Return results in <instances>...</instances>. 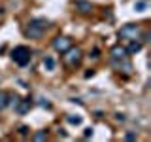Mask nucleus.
Listing matches in <instances>:
<instances>
[{
	"instance_id": "21",
	"label": "nucleus",
	"mask_w": 151,
	"mask_h": 142,
	"mask_svg": "<svg viewBox=\"0 0 151 142\" xmlns=\"http://www.w3.org/2000/svg\"><path fill=\"white\" fill-rule=\"evenodd\" d=\"M83 135H85V138H89V136H93V127H87Z\"/></svg>"
},
{
	"instance_id": "17",
	"label": "nucleus",
	"mask_w": 151,
	"mask_h": 142,
	"mask_svg": "<svg viewBox=\"0 0 151 142\" xmlns=\"http://www.w3.org/2000/svg\"><path fill=\"white\" fill-rule=\"evenodd\" d=\"M145 6H147V2H145V0H138V2L134 4V9H136V12H144Z\"/></svg>"
},
{
	"instance_id": "15",
	"label": "nucleus",
	"mask_w": 151,
	"mask_h": 142,
	"mask_svg": "<svg viewBox=\"0 0 151 142\" xmlns=\"http://www.w3.org/2000/svg\"><path fill=\"white\" fill-rule=\"evenodd\" d=\"M19 99H21L19 95H13V93L9 95V93H8V106H12V108H13V106H15V104L19 102Z\"/></svg>"
},
{
	"instance_id": "4",
	"label": "nucleus",
	"mask_w": 151,
	"mask_h": 142,
	"mask_svg": "<svg viewBox=\"0 0 151 142\" xmlns=\"http://www.w3.org/2000/svg\"><path fill=\"white\" fill-rule=\"evenodd\" d=\"M72 46H74V42H72L70 36H55V40H53V49L57 53H64V51Z\"/></svg>"
},
{
	"instance_id": "7",
	"label": "nucleus",
	"mask_w": 151,
	"mask_h": 142,
	"mask_svg": "<svg viewBox=\"0 0 151 142\" xmlns=\"http://www.w3.org/2000/svg\"><path fill=\"white\" fill-rule=\"evenodd\" d=\"M32 104H34V102H32V99L27 97V99H19V102H17L13 108H15L17 114H21V116H23V114H27V112L32 108Z\"/></svg>"
},
{
	"instance_id": "3",
	"label": "nucleus",
	"mask_w": 151,
	"mask_h": 142,
	"mask_svg": "<svg viewBox=\"0 0 151 142\" xmlns=\"http://www.w3.org/2000/svg\"><path fill=\"white\" fill-rule=\"evenodd\" d=\"M142 34V28L140 25H136V23H127V25H123L119 28V32H117V36L121 38V40H138Z\"/></svg>"
},
{
	"instance_id": "1",
	"label": "nucleus",
	"mask_w": 151,
	"mask_h": 142,
	"mask_svg": "<svg viewBox=\"0 0 151 142\" xmlns=\"http://www.w3.org/2000/svg\"><path fill=\"white\" fill-rule=\"evenodd\" d=\"M12 59H13V63L19 64V66H27L28 63H30V59H32L30 47H27V46H15L12 49Z\"/></svg>"
},
{
	"instance_id": "18",
	"label": "nucleus",
	"mask_w": 151,
	"mask_h": 142,
	"mask_svg": "<svg viewBox=\"0 0 151 142\" xmlns=\"http://www.w3.org/2000/svg\"><path fill=\"white\" fill-rule=\"evenodd\" d=\"M125 140H136V133H132V131H129L125 135Z\"/></svg>"
},
{
	"instance_id": "9",
	"label": "nucleus",
	"mask_w": 151,
	"mask_h": 142,
	"mask_svg": "<svg viewBox=\"0 0 151 142\" xmlns=\"http://www.w3.org/2000/svg\"><path fill=\"white\" fill-rule=\"evenodd\" d=\"M76 12L81 13V15H87V13L93 12V4L89 0H76Z\"/></svg>"
},
{
	"instance_id": "23",
	"label": "nucleus",
	"mask_w": 151,
	"mask_h": 142,
	"mask_svg": "<svg viewBox=\"0 0 151 142\" xmlns=\"http://www.w3.org/2000/svg\"><path fill=\"white\" fill-rule=\"evenodd\" d=\"M98 53H100V51H98L96 47H94V49H93V53H91V57H93V59H98Z\"/></svg>"
},
{
	"instance_id": "10",
	"label": "nucleus",
	"mask_w": 151,
	"mask_h": 142,
	"mask_svg": "<svg viewBox=\"0 0 151 142\" xmlns=\"http://www.w3.org/2000/svg\"><path fill=\"white\" fill-rule=\"evenodd\" d=\"M142 47H144V44H142L140 38H138V40H129V46H127L125 49H127L129 55H136L138 51H142Z\"/></svg>"
},
{
	"instance_id": "14",
	"label": "nucleus",
	"mask_w": 151,
	"mask_h": 142,
	"mask_svg": "<svg viewBox=\"0 0 151 142\" xmlns=\"http://www.w3.org/2000/svg\"><path fill=\"white\" fill-rule=\"evenodd\" d=\"M66 121L70 125H81V116H66Z\"/></svg>"
},
{
	"instance_id": "19",
	"label": "nucleus",
	"mask_w": 151,
	"mask_h": 142,
	"mask_svg": "<svg viewBox=\"0 0 151 142\" xmlns=\"http://www.w3.org/2000/svg\"><path fill=\"white\" fill-rule=\"evenodd\" d=\"M28 131H30V129H28V127H27V125H23V127H21V129H19V135H23V136H27V135H28Z\"/></svg>"
},
{
	"instance_id": "11",
	"label": "nucleus",
	"mask_w": 151,
	"mask_h": 142,
	"mask_svg": "<svg viewBox=\"0 0 151 142\" xmlns=\"http://www.w3.org/2000/svg\"><path fill=\"white\" fill-rule=\"evenodd\" d=\"M28 23H32V25H36V27H40V28H45L49 27V21H47V19H44V17H34V19H30V21Z\"/></svg>"
},
{
	"instance_id": "16",
	"label": "nucleus",
	"mask_w": 151,
	"mask_h": 142,
	"mask_svg": "<svg viewBox=\"0 0 151 142\" xmlns=\"http://www.w3.org/2000/svg\"><path fill=\"white\" fill-rule=\"evenodd\" d=\"M47 138V131H38L36 135H32V140L40 142V140H45Z\"/></svg>"
},
{
	"instance_id": "8",
	"label": "nucleus",
	"mask_w": 151,
	"mask_h": 142,
	"mask_svg": "<svg viewBox=\"0 0 151 142\" xmlns=\"http://www.w3.org/2000/svg\"><path fill=\"white\" fill-rule=\"evenodd\" d=\"M127 57H129V53H127L125 46H121V44L111 46V49H110V59H127Z\"/></svg>"
},
{
	"instance_id": "20",
	"label": "nucleus",
	"mask_w": 151,
	"mask_h": 142,
	"mask_svg": "<svg viewBox=\"0 0 151 142\" xmlns=\"http://www.w3.org/2000/svg\"><path fill=\"white\" fill-rule=\"evenodd\" d=\"M40 104H42V106H45V108H51V102L47 101V99H40Z\"/></svg>"
},
{
	"instance_id": "12",
	"label": "nucleus",
	"mask_w": 151,
	"mask_h": 142,
	"mask_svg": "<svg viewBox=\"0 0 151 142\" xmlns=\"http://www.w3.org/2000/svg\"><path fill=\"white\" fill-rule=\"evenodd\" d=\"M44 68L45 70H55V59L53 57H45L44 59Z\"/></svg>"
},
{
	"instance_id": "2",
	"label": "nucleus",
	"mask_w": 151,
	"mask_h": 142,
	"mask_svg": "<svg viewBox=\"0 0 151 142\" xmlns=\"http://www.w3.org/2000/svg\"><path fill=\"white\" fill-rule=\"evenodd\" d=\"M83 59V51L79 49V47H68V49L63 53V63L68 66V68H76V66H79Z\"/></svg>"
},
{
	"instance_id": "22",
	"label": "nucleus",
	"mask_w": 151,
	"mask_h": 142,
	"mask_svg": "<svg viewBox=\"0 0 151 142\" xmlns=\"http://www.w3.org/2000/svg\"><path fill=\"white\" fill-rule=\"evenodd\" d=\"M115 120L117 121H125L127 117H125V114H115Z\"/></svg>"
},
{
	"instance_id": "13",
	"label": "nucleus",
	"mask_w": 151,
	"mask_h": 142,
	"mask_svg": "<svg viewBox=\"0 0 151 142\" xmlns=\"http://www.w3.org/2000/svg\"><path fill=\"white\" fill-rule=\"evenodd\" d=\"M8 108V93L6 91H0V112Z\"/></svg>"
},
{
	"instance_id": "6",
	"label": "nucleus",
	"mask_w": 151,
	"mask_h": 142,
	"mask_svg": "<svg viewBox=\"0 0 151 142\" xmlns=\"http://www.w3.org/2000/svg\"><path fill=\"white\" fill-rule=\"evenodd\" d=\"M44 32H45L44 28L32 25V23H28V25L23 28V34H25L27 38H30V40H38V38H42V36H44Z\"/></svg>"
},
{
	"instance_id": "5",
	"label": "nucleus",
	"mask_w": 151,
	"mask_h": 142,
	"mask_svg": "<svg viewBox=\"0 0 151 142\" xmlns=\"http://www.w3.org/2000/svg\"><path fill=\"white\" fill-rule=\"evenodd\" d=\"M110 61H111V66L117 70V72H123L127 76L132 74V64H130L129 57H127V59H110Z\"/></svg>"
}]
</instances>
